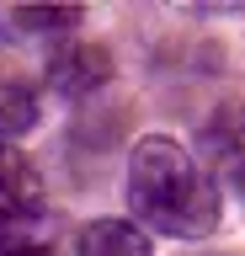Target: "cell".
Returning <instances> with one entry per match:
<instances>
[{
    "label": "cell",
    "instance_id": "obj_1",
    "mask_svg": "<svg viewBox=\"0 0 245 256\" xmlns=\"http://www.w3.org/2000/svg\"><path fill=\"white\" fill-rule=\"evenodd\" d=\"M128 208L144 235L208 240L219 230L224 198H219V182L176 139L149 134L128 150Z\"/></svg>",
    "mask_w": 245,
    "mask_h": 256
},
{
    "label": "cell",
    "instance_id": "obj_2",
    "mask_svg": "<svg viewBox=\"0 0 245 256\" xmlns=\"http://www.w3.org/2000/svg\"><path fill=\"white\" fill-rule=\"evenodd\" d=\"M112 80V59L101 54L96 43H64L48 59V86L59 96H91Z\"/></svg>",
    "mask_w": 245,
    "mask_h": 256
},
{
    "label": "cell",
    "instance_id": "obj_3",
    "mask_svg": "<svg viewBox=\"0 0 245 256\" xmlns=\"http://www.w3.org/2000/svg\"><path fill=\"white\" fill-rule=\"evenodd\" d=\"M27 214H43V182L21 150L0 144V219H27Z\"/></svg>",
    "mask_w": 245,
    "mask_h": 256
},
{
    "label": "cell",
    "instance_id": "obj_4",
    "mask_svg": "<svg viewBox=\"0 0 245 256\" xmlns=\"http://www.w3.org/2000/svg\"><path fill=\"white\" fill-rule=\"evenodd\" d=\"M75 256H149V235L133 219H91Z\"/></svg>",
    "mask_w": 245,
    "mask_h": 256
},
{
    "label": "cell",
    "instance_id": "obj_5",
    "mask_svg": "<svg viewBox=\"0 0 245 256\" xmlns=\"http://www.w3.org/2000/svg\"><path fill=\"white\" fill-rule=\"evenodd\" d=\"M37 118H43V102H37L32 86L0 80V144H11V150H16V139H27V134H32Z\"/></svg>",
    "mask_w": 245,
    "mask_h": 256
},
{
    "label": "cell",
    "instance_id": "obj_6",
    "mask_svg": "<svg viewBox=\"0 0 245 256\" xmlns=\"http://www.w3.org/2000/svg\"><path fill=\"white\" fill-rule=\"evenodd\" d=\"M203 144L219 155V166H235V171L245 176V107H240V102H229V107H219L208 118Z\"/></svg>",
    "mask_w": 245,
    "mask_h": 256
},
{
    "label": "cell",
    "instance_id": "obj_7",
    "mask_svg": "<svg viewBox=\"0 0 245 256\" xmlns=\"http://www.w3.org/2000/svg\"><path fill=\"white\" fill-rule=\"evenodd\" d=\"M11 22H16L21 32H59V38H64L69 27L85 22V11H80V6H59V11H16Z\"/></svg>",
    "mask_w": 245,
    "mask_h": 256
},
{
    "label": "cell",
    "instance_id": "obj_8",
    "mask_svg": "<svg viewBox=\"0 0 245 256\" xmlns=\"http://www.w3.org/2000/svg\"><path fill=\"white\" fill-rule=\"evenodd\" d=\"M0 256H59V251H53L48 240H37V246H5Z\"/></svg>",
    "mask_w": 245,
    "mask_h": 256
},
{
    "label": "cell",
    "instance_id": "obj_9",
    "mask_svg": "<svg viewBox=\"0 0 245 256\" xmlns=\"http://www.w3.org/2000/svg\"><path fill=\"white\" fill-rule=\"evenodd\" d=\"M240 187H245V176H240Z\"/></svg>",
    "mask_w": 245,
    "mask_h": 256
},
{
    "label": "cell",
    "instance_id": "obj_10",
    "mask_svg": "<svg viewBox=\"0 0 245 256\" xmlns=\"http://www.w3.org/2000/svg\"><path fill=\"white\" fill-rule=\"evenodd\" d=\"M219 256H229V251H219Z\"/></svg>",
    "mask_w": 245,
    "mask_h": 256
}]
</instances>
